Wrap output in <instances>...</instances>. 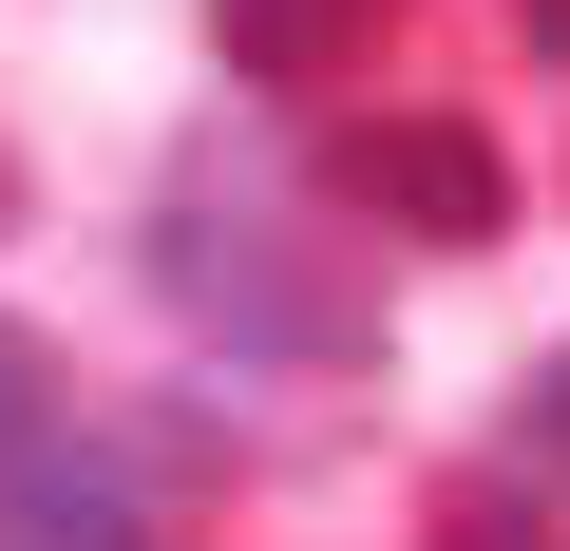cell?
I'll list each match as a JSON object with an SVG mask.
<instances>
[{
    "mask_svg": "<svg viewBox=\"0 0 570 551\" xmlns=\"http://www.w3.org/2000/svg\"><path fill=\"white\" fill-rule=\"evenodd\" d=\"M153 286H171L228 362H343V343H362V286L285 266V247H266V228H228V209H171V228H153Z\"/></svg>",
    "mask_w": 570,
    "mask_h": 551,
    "instance_id": "1",
    "label": "cell"
},
{
    "mask_svg": "<svg viewBox=\"0 0 570 551\" xmlns=\"http://www.w3.org/2000/svg\"><path fill=\"white\" fill-rule=\"evenodd\" d=\"M324 190L381 209V228H419V247H494V228H513V171H494V134H456V115H362V134L324 152Z\"/></svg>",
    "mask_w": 570,
    "mask_h": 551,
    "instance_id": "2",
    "label": "cell"
},
{
    "mask_svg": "<svg viewBox=\"0 0 570 551\" xmlns=\"http://www.w3.org/2000/svg\"><path fill=\"white\" fill-rule=\"evenodd\" d=\"M0 551H153V494L96 437H20L0 456Z\"/></svg>",
    "mask_w": 570,
    "mask_h": 551,
    "instance_id": "3",
    "label": "cell"
},
{
    "mask_svg": "<svg viewBox=\"0 0 570 551\" xmlns=\"http://www.w3.org/2000/svg\"><path fill=\"white\" fill-rule=\"evenodd\" d=\"M209 20H228V58H247L266 96H324L343 58H381V20H400V0H209Z\"/></svg>",
    "mask_w": 570,
    "mask_h": 551,
    "instance_id": "4",
    "label": "cell"
},
{
    "mask_svg": "<svg viewBox=\"0 0 570 551\" xmlns=\"http://www.w3.org/2000/svg\"><path fill=\"white\" fill-rule=\"evenodd\" d=\"M20 437H58V343L0 324V456H20Z\"/></svg>",
    "mask_w": 570,
    "mask_h": 551,
    "instance_id": "5",
    "label": "cell"
},
{
    "mask_svg": "<svg viewBox=\"0 0 570 551\" xmlns=\"http://www.w3.org/2000/svg\"><path fill=\"white\" fill-rule=\"evenodd\" d=\"M513 437H532V475H570V343L532 362V419H513Z\"/></svg>",
    "mask_w": 570,
    "mask_h": 551,
    "instance_id": "6",
    "label": "cell"
},
{
    "mask_svg": "<svg viewBox=\"0 0 570 551\" xmlns=\"http://www.w3.org/2000/svg\"><path fill=\"white\" fill-rule=\"evenodd\" d=\"M513 20H532V58H570V0H513Z\"/></svg>",
    "mask_w": 570,
    "mask_h": 551,
    "instance_id": "7",
    "label": "cell"
},
{
    "mask_svg": "<svg viewBox=\"0 0 570 551\" xmlns=\"http://www.w3.org/2000/svg\"><path fill=\"white\" fill-rule=\"evenodd\" d=\"M0 228H20V171H0Z\"/></svg>",
    "mask_w": 570,
    "mask_h": 551,
    "instance_id": "8",
    "label": "cell"
}]
</instances>
